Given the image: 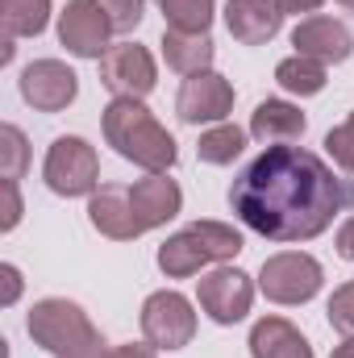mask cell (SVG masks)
I'll return each instance as SVG.
<instances>
[{
  "label": "cell",
  "mask_w": 354,
  "mask_h": 358,
  "mask_svg": "<svg viewBox=\"0 0 354 358\" xmlns=\"http://www.w3.org/2000/svg\"><path fill=\"white\" fill-rule=\"evenodd\" d=\"M229 208L267 242H313L354 208V179L304 146H267L229 183Z\"/></svg>",
  "instance_id": "cell-1"
},
{
  "label": "cell",
  "mask_w": 354,
  "mask_h": 358,
  "mask_svg": "<svg viewBox=\"0 0 354 358\" xmlns=\"http://www.w3.org/2000/svg\"><path fill=\"white\" fill-rule=\"evenodd\" d=\"M100 125H104V142L125 163H134V167H142L150 176H167L176 167V159H179L176 138L155 121V113L142 100L113 96L108 108H104V117H100Z\"/></svg>",
  "instance_id": "cell-2"
},
{
  "label": "cell",
  "mask_w": 354,
  "mask_h": 358,
  "mask_svg": "<svg viewBox=\"0 0 354 358\" xmlns=\"http://www.w3.org/2000/svg\"><path fill=\"white\" fill-rule=\"evenodd\" d=\"M25 329L34 346L50 350L55 358H104V338L76 300H63V296L38 300L25 317Z\"/></svg>",
  "instance_id": "cell-3"
},
{
  "label": "cell",
  "mask_w": 354,
  "mask_h": 358,
  "mask_svg": "<svg viewBox=\"0 0 354 358\" xmlns=\"http://www.w3.org/2000/svg\"><path fill=\"white\" fill-rule=\"evenodd\" d=\"M242 255V234L225 221H196L187 229L171 234L163 246H159V271L167 279H187V275H200L213 263H229Z\"/></svg>",
  "instance_id": "cell-4"
},
{
  "label": "cell",
  "mask_w": 354,
  "mask_h": 358,
  "mask_svg": "<svg viewBox=\"0 0 354 358\" xmlns=\"http://www.w3.org/2000/svg\"><path fill=\"white\" fill-rule=\"evenodd\" d=\"M42 179L55 196H92L100 187V159L84 138L76 134H63L50 142L46 150V163H42Z\"/></svg>",
  "instance_id": "cell-5"
},
{
  "label": "cell",
  "mask_w": 354,
  "mask_h": 358,
  "mask_svg": "<svg viewBox=\"0 0 354 358\" xmlns=\"http://www.w3.org/2000/svg\"><path fill=\"white\" fill-rule=\"evenodd\" d=\"M325 283V271L304 250H283L271 255L259 271V287L271 304H309Z\"/></svg>",
  "instance_id": "cell-6"
},
{
  "label": "cell",
  "mask_w": 354,
  "mask_h": 358,
  "mask_svg": "<svg viewBox=\"0 0 354 358\" xmlns=\"http://www.w3.org/2000/svg\"><path fill=\"white\" fill-rule=\"evenodd\" d=\"M142 334L155 350H183L196 338V313L192 300L179 292H155L142 304Z\"/></svg>",
  "instance_id": "cell-7"
},
{
  "label": "cell",
  "mask_w": 354,
  "mask_h": 358,
  "mask_svg": "<svg viewBox=\"0 0 354 358\" xmlns=\"http://www.w3.org/2000/svg\"><path fill=\"white\" fill-rule=\"evenodd\" d=\"M196 304L208 313V321H217V325H238V321L250 313V304H255V283H250L246 271L217 267L196 283Z\"/></svg>",
  "instance_id": "cell-8"
},
{
  "label": "cell",
  "mask_w": 354,
  "mask_h": 358,
  "mask_svg": "<svg viewBox=\"0 0 354 358\" xmlns=\"http://www.w3.org/2000/svg\"><path fill=\"white\" fill-rule=\"evenodd\" d=\"M100 84L113 92V96H150L159 84V71H155V59L146 46L138 42H121V46H108V55L100 59Z\"/></svg>",
  "instance_id": "cell-9"
},
{
  "label": "cell",
  "mask_w": 354,
  "mask_h": 358,
  "mask_svg": "<svg viewBox=\"0 0 354 358\" xmlns=\"http://www.w3.org/2000/svg\"><path fill=\"white\" fill-rule=\"evenodd\" d=\"M234 108V84L217 71L187 76L176 96V113L183 125H221Z\"/></svg>",
  "instance_id": "cell-10"
},
{
  "label": "cell",
  "mask_w": 354,
  "mask_h": 358,
  "mask_svg": "<svg viewBox=\"0 0 354 358\" xmlns=\"http://www.w3.org/2000/svg\"><path fill=\"white\" fill-rule=\"evenodd\" d=\"M108 17L100 13L96 0H67V8L59 13V42L67 46V55L76 59H104L108 55Z\"/></svg>",
  "instance_id": "cell-11"
},
{
  "label": "cell",
  "mask_w": 354,
  "mask_h": 358,
  "mask_svg": "<svg viewBox=\"0 0 354 358\" xmlns=\"http://www.w3.org/2000/svg\"><path fill=\"white\" fill-rule=\"evenodd\" d=\"M80 96V76L59 59H38L21 71V100L38 113H63Z\"/></svg>",
  "instance_id": "cell-12"
},
{
  "label": "cell",
  "mask_w": 354,
  "mask_h": 358,
  "mask_svg": "<svg viewBox=\"0 0 354 358\" xmlns=\"http://www.w3.org/2000/svg\"><path fill=\"white\" fill-rule=\"evenodd\" d=\"M88 221L96 234H104L113 242L142 238V225H138L134 200H129V183H100L88 200Z\"/></svg>",
  "instance_id": "cell-13"
},
{
  "label": "cell",
  "mask_w": 354,
  "mask_h": 358,
  "mask_svg": "<svg viewBox=\"0 0 354 358\" xmlns=\"http://www.w3.org/2000/svg\"><path fill=\"white\" fill-rule=\"evenodd\" d=\"M292 46H296V55L330 67V63H346L354 55V34L334 17H304L292 29Z\"/></svg>",
  "instance_id": "cell-14"
},
{
  "label": "cell",
  "mask_w": 354,
  "mask_h": 358,
  "mask_svg": "<svg viewBox=\"0 0 354 358\" xmlns=\"http://www.w3.org/2000/svg\"><path fill=\"white\" fill-rule=\"evenodd\" d=\"M283 25L279 0H225V29L242 46H267Z\"/></svg>",
  "instance_id": "cell-15"
},
{
  "label": "cell",
  "mask_w": 354,
  "mask_h": 358,
  "mask_svg": "<svg viewBox=\"0 0 354 358\" xmlns=\"http://www.w3.org/2000/svg\"><path fill=\"white\" fill-rule=\"evenodd\" d=\"M129 200H134V217H138L142 234L167 225L183 208V192H179L176 179H167V176H146L138 183H129Z\"/></svg>",
  "instance_id": "cell-16"
},
{
  "label": "cell",
  "mask_w": 354,
  "mask_h": 358,
  "mask_svg": "<svg viewBox=\"0 0 354 358\" xmlns=\"http://www.w3.org/2000/svg\"><path fill=\"white\" fill-rule=\"evenodd\" d=\"M304 113L288 100H263L255 113H250V138L263 142V146H288L304 134Z\"/></svg>",
  "instance_id": "cell-17"
},
{
  "label": "cell",
  "mask_w": 354,
  "mask_h": 358,
  "mask_svg": "<svg viewBox=\"0 0 354 358\" xmlns=\"http://www.w3.org/2000/svg\"><path fill=\"white\" fill-rule=\"evenodd\" d=\"M250 358H313V346L292 321L263 317L250 329Z\"/></svg>",
  "instance_id": "cell-18"
},
{
  "label": "cell",
  "mask_w": 354,
  "mask_h": 358,
  "mask_svg": "<svg viewBox=\"0 0 354 358\" xmlns=\"http://www.w3.org/2000/svg\"><path fill=\"white\" fill-rule=\"evenodd\" d=\"M213 38L208 34H183V29H163V59L179 76H200L213 71Z\"/></svg>",
  "instance_id": "cell-19"
},
{
  "label": "cell",
  "mask_w": 354,
  "mask_h": 358,
  "mask_svg": "<svg viewBox=\"0 0 354 358\" xmlns=\"http://www.w3.org/2000/svg\"><path fill=\"white\" fill-rule=\"evenodd\" d=\"M242 150H246V129H242V125H229V121L204 129L200 142H196V155H200V163H208V167H229Z\"/></svg>",
  "instance_id": "cell-20"
},
{
  "label": "cell",
  "mask_w": 354,
  "mask_h": 358,
  "mask_svg": "<svg viewBox=\"0 0 354 358\" xmlns=\"http://www.w3.org/2000/svg\"><path fill=\"white\" fill-rule=\"evenodd\" d=\"M4 38H38L50 21V0H0Z\"/></svg>",
  "instance_id": "cell-21"
},
{
  "label": "cell",
  "mask_w": 354,
  "mask_h": 358,
  "mask_svg": "<svg viewBox=\"0 0 354 358\" xmlns=\"http://www.w3.org/2000/svg\"><path fill=\"white\" fill-rule=\"evenodd\" d=\"M275 84L292 96H317L325 88V67L317 59H304V55H292L275 67Z\"/></svg>",
  "instance_id": "cell-22"
},
{
  "label": "cell",
  "mask_w": 354,
  "mask_h": 358,
  "mask_svg": "<svg viewBox=\"0 0 354 358\" xmlns=\"http://www.w3.org/2000/svg\"><path fill=\"white\" fill-rule=\"evenodd\" d=\"M167 17V29L183 34H208L213 25V0H155Z\"/></svg>",
  "instance_id": "cell-23"
},
{
  "label": "cell",
  "mask_w": 354,
  "mask_h": 358,
  "mask_svg": "<svg viewBox=\"0 0 354 358\" xmlns=\"http://www.w3.org/2000/svg\"><path fill=\"white\" fill-rule=\"evenodd\" d=\"M29 167V146L17 125H0V179H21Z\"/></svg>",
  "instance_id": "cell-24"
},
{
  "label": "cell",
  "mask_w": 354,
  "mask_h": 358,
  "mask_svg": "<svg viewBox=\"0 0 354 358\" xmlns=\"http://www.w3.org/2000/svg\"><path fill=\"white\" fill-rule=\"evenodd\" d=\"M325 150H330V159H334L346 176H354V113L342 125H334V129L325 134Z\"/></svg>",
  "instance_id": "cell-25"
},
{
  "label": "cell",
  "mask_w": 354,
  "mask_h": 358,
  "mask_svg": "<svg viewBox=\"0 0 354 358\" xmlns=\"http://www.w3.org/2000/svg\"><path fill=\"white\" fill-rule=\"evenodd\" d=\"M96 4H100V13L108 17L113 34L138 29V21H142V13H146V0H96Z\"/></svg>",
  "instance_id": "cell-26"
},
{
  "label": "cell",
  "mask_w": 354,
  "mask_h": 358,
  "mask_svg": "<svg viewBox=\"0 0 354 358\" xmlns=\"http://www.w3.org/2000/svg\"><path fill=\"white\" fill-rule=\"evenodd\" d=\"M325 313H330V325H334L338 334L354 338V283H342V287H334V296H330Z\"/></svg>",
  "instance_id": "cell-27"
},
{
  "label": "cell",
  "mask_w": 354,
  "mask_h": 358,
  "mask_svg": "<svg viewBox=\"0 0 354 358\" xmlns=\"http://www.w3.org/2000/svg\"><path fill=\"white\" fill-rule=\"evenodd\" d=\"M0 192H4V217H0V229L8 234V229H17V221H21V192H17V179H4Z\"/></svg>",
  "instance_id": "cell-28"
},
{
  "label": "cell",
  "mask_w": 354,
  "mask_h": 358,
  "mask_svg": "<svg viewBox=\"0 0 354 358\" xmlns=\"http://www.w3.org/2000/svg\"><path fill=\"white\" fill-rule=\"evenodd\" d=\"M0 279H4V296H0V304H17V296H21V271L13 267V263H4V267H0Z\"/></svg>",
  "instance_id": "cell-29"
},
{
  "label": "cell",
  "mask_w": 354,
  "mask_h": 358,
  "mask_svg": "<svg viewBox=\"0 0 354 358\" xmlns=\"http://www.w3.org/2000/svg\"><path fill=\"white\" fill-rule=\"evenodd\" d=\"M104 358H159L155 355V346L146 342H125V346H113V350H104Z\"/></svg>",
  "instance_id": "cell-30"
},
{
  "label": "cell",
  "mask_w": 354,
  "mask_h": 358,
  "mask_svg": "<svg viewBox=\"0 0 354 358\" xmlns=\"http://www.w3.org/2000/svg\"><path fill=\"white\" fill-rule=\"evenodd\" d=\"M334 246H338V259H346V263H354V217L338 229V238H334Z\"/></svg>",
  "instance_id": "cell-31"
},
{
  "label": "cell",
  "mask_w": 354,
  "mask_h": 358,
  "mask_svg": "<svg viewBox=\"0 0 354 358\" xmlns=\"http://www.w3.org/2000/svg\"><path fill=\"white\" fill-rule=\"evenodd\" d=\"M321 4H325V0H279V8H283V13H296V17H300V13H317Z\"/></svg>",
  "instance_id": "cell-32"
},
{
  "label": "cell",
  "mask_w": 354,
  "mask_h": 358,
  "mask_svg": "<svg viewBox=\"0 0 354 358\" xmlns=\"http://www.w3.org/2000/svg\"><path fill=\"white\" fill-rule=\"evenodd\" d=\"M330 358H354V338H346L342 346H334V355Z\"/></svg>",
  "instance_id": "cell-33"
},
{
  "label": "cell",
  "mask_w": 354,
  "mask_h": 358,
  "mask_svg": "<svg viewBox=\"0 0 354 358\" xmlns=\"http://www.w3.org/2000/svg\"><path fill=\"white\" fill-rule=\"evenodd\" d=\"M338 4H342V8H354V0H338Z\"/></svg>",
  "instance_id": "cell-34"
}]
</instances>
